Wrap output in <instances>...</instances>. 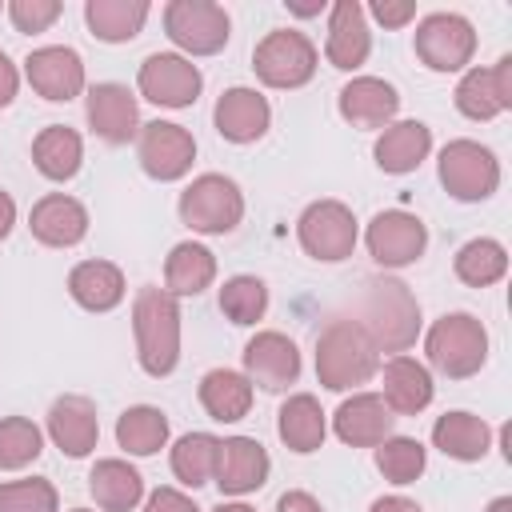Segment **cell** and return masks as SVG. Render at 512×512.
<instances>
[{"mask_svg":"<svg viewBox=\"0 0 512 512\" xmlns=\"http://www.w3.org/2000/svg\"><path fill=\"white\" fill-rule=\"evenodd\" d=\"M356 324L372 340L376 352H404L420 336V304L404 280L376 276V280H364Z\"/></svg>","mask_w":512,"mask_h":512,"instance_id":"cell-1","label":"cell"},{"mask_svg":"<svg viewBox=\"0 0 512 512\" xmlns=\"http://www.w3.org/2000/svg\"><path fill=\"white\" fill-rule=\"evenodd\" d=\"M136 356L148 376H168L180 360V308L164 288H144L132 304Z\"/></svg>","mask_w":512,"mask_h":512,"instance_id":"cell-2","label":"cell"},{"mask_svg":"<svg viewBox=\"0 0 512 512\" xmlns=\"http://www.w3.org/2000/svg\"><path fill=\"white\" fill-rule=\"evenodd\" d=\"M380 360L356 320H332L316 340V376L328 392H348L376 376Z\"/></svg>","mask_w":512,"mask_h":512,"instance_id":"cell-3","label":"cell"},{"mask_svg":"<svg viewBox=\"0 0 512 512\" xmlns=\"http://www.w3.org/2000/svg\"><path fill=\"white\" fill-rule=\"evenodd\" d=\"M428 360L448 380H468L488 360V332L472 312H448L428 328Z\"/></svg>","mask_w":512,"mask_h":512,"instance_id":"cell-4","label":"cell"},{"mask_svg":"<svg viewBox=\"0 0 512 512\" xmlns=\"http://www.w3.org/2000/svg\"><path fill=\"white\" fill-rule=\"evenodd\" d=\"M240 216H244V196H240L236 180H228L220 172H204L180 192V220L192 232L224 236L240 224Z\"/></svg>","mask_w":512,"mask_h":512,"instance_id":"cell-5","label":"cell"},{"mask_svg":"<svg viewBox=\"0 0 512 512\" xmlns=\"http://www.w3.org/2000/svg\"><path fill=\"white\" fill-rule=\"evenodd\" d=\"M296 236H300V248L312 260L336 264V260H348L352 248H356V216L340 200H316L300 212Z\"/></svg>","mask_w":512,"mask_h":512,"instance_id":"cell-6","label":"cell"},{"mask_svg":"<svg viewBox=\"0 0 512 512\" xmlns=\"http://www.w3.org/2000/svg\"><path fill=\"white\" fill-rule=\"evenodd\" d=\"M252 68L268 88H300L316 72V48H312V40L304 32L280 28V32H268L256 44Z\"/></svg>","mask_w":512,"mask_h":512,"instance_id":"cell-7","label":"cell"},{"mask_svg":"<svg viewBox=\"0 0 512 512\" xmlns=\"http://www.w3.org/2000/svg\"><path fill=\"white\" fill-rule=\"evenodd\" d=\"M440 184L456 200H488L500 184V164L476 140H448L440 148Z\"/></svg>","mask_w":512,"mask_h":512,"instance_id":"cell-8","label":"cell"},{"mask_svg":"<svg viewBox=\"0 0 512 512\" xmlns=\"http://www.w3.org/2000/svg\"><path fill=\"white\" fill-rule=\"evenodd\" d=\"M164 32L192 56H212L228 44V12L212 0H172L164 8Z\"/></svg>","mask_w":512,"mask_h":512,"instance_id":"cell-9","label":"cell"},{"mask_svg":"<svg viewBox=\"0 0 512 512\" xmlns=\"http://www.w3.org/2000/svg\"><path fill=\"white\" fill-rule=\"evenodd\" d=\"M476 52V32L456 12H432L416 24V56L432 72H460Z\"/></svg>","mask_w":512,"mask_h":512,"instance_id":"cell-10","label":"cell"},{"mask_svg":"<svg viewBox=\"0 0 512 512\" xmlns=\"http://www.w3.org/2000/svg\"><path fill=\"white\" fill-rule=\"evenodd\" d=\"M136 152H140V168L152 180H180L196 160V140L180 124L152 120V124H140Z\"/></svg>","mask_w":512,"mask_h":512,"instance_id":"cell-11","label":"cell"},{"mask_svg":"<svg viewBox=\"0 0 512 512\" xmlns=\"http://www.w3.org/2000/svg\"><path fill=\"white\" fill-rule=\"evenodd\" d=\"M144 100L152 104H164V108H188L200 88H204V76L192 60L176 56V52H152L144 64H140V76H136Z\"/></svg>","mask_w":512,"mask_h":512,"instance_id":"cell-12","label":"cell"},{"mask_svg":"<svg viewBox=\"0 0 512 512\" xmlns=\"http://www.w3.org/2000/svg\"><path fill=\"white\" fill-rule=\"evenodd\" d=\"M364 240H368V252H372L376 264H384V268H404V264L420 260V252H424V244H428V228H424L420 216L392 208V212H376V216H372Z\"/></svg>","mask_w":512,"mask_h":512,"instance_id":"cell-13","label":"cell"},{"mask_svg":"<svg viewBox=\"0 0 512 512\" xmlns=\"http://www.w3.org/2000/svg\"><path fill=\"white\" fill-rule=\"evenodd\" d=\"M24 76L28 84L44 96V100H72L84 88V60L76 48L68 44H48L28 52L24 60Z\"/></svg>","mask_w":512,"mask_h":512,"instance_id":"cell-14","label":"cell"},{"mask_svg":"<svg viewBox=\"0 0 512 512\" xmlns=\"http://www.w3.org/2000/svg\"><path fill=\"white\" fill-rule=\"evenodd\" d=\"M456 108L468 120H492L512 108V56H500L492 68H472L456 84Z\"/></svg>","mask_w":512,"mask_h":512,"instance_id":"cell-15","label":"cell"},{"mask_svg":"<svg viewBox=\"0 0 512 512\" xmlns=\"http://www.w3.org/2000/svg\"><path fill=\"white\" fill-rule=\"evenodd\" d=\"M244 368L264 392H284L300 376V352L284 332H256L244 344Z\"/></svg>","mask_w":512,"mask_h":512,"instance_id":"cell-16","label":"cell"},{"mask_svg":"<svg viewBox=\"0 0 512 512\" xmlns=\"http://www.w3.org/2000/svg\"><path fill=\"white\" fill-rule=\"evenodd\" d=\"M268 468H272V460H268L260 440L228 436V440H220V456H216V476L212 480L220 484V492L244 496V492H256L268 480Z\"/></svg>","mask_w":512,"mask_h":512,"instance_id":"cell-17","label":"cell"},{"mask_svg":"<svg viewBox=\"0 0 512 512\" xmlns=\"http://www.w3.org/2000/svg\"><path fill=\"white\" fill-rule=\"evenodd\" d=\"M48 436L64 456H72V460L88 456L96 448V440H100L96 404L88 396H60L48 408Z\"/></svg>","mask_w":512,"mask_h":512,"instance_id":"cell-18","label":"cell"},{"mask_svg":"<svg viewBox=\"0 0 512 512\" xmlns=\"http://www.w3.org/2000/svg\"><path fill=\"white\" fill-rule=\"evenodd\" d=\"M88 124L108 144H128L140 132L136 96L124 84H92L88 88Z\"/></svg>","mask_w":512,"mask_h":512,"instance_id":"cell-19","label":"cell"},{"mask_svg":"<svg viewBox=\"0 0 512 512\" xmlns=\"http://www.w3.org/2000/svg\"><path fill=\"white\" fill-rule=\"evenodd\" d=\"M392 420H396V416L388 412V404H384L376 392H356V396H348V400L332 412L336 436H340L344 444H352V448H376L380 440H388Z\"/></svg>","mask_w":512,"mask_h":512,"instance_id":"cell-20","label":"cell"},{"mask_svg":"<svg viewBox=\"0 0 512 512\" xmlns=\"http://www.w3.org/2000/svg\"><path fill=\"white\" fill-rule=\"evenodd\" d=\"M28 228L48 248H72V244H80L88 236V212H84L80 200H72L64 192H52V196L32 204Z\"/></svg>","mask_w":512,"mask_h":512,"instance_id":"cell-21","label":"cell"},{"mask_svg":"<svg viewBox=\"0 0 512 512\" xmlns=\"http://www.w3.org/2000/svg\"><path fill=\"white\" fill-rule=\"evenodd\" d=\"M216 132L232 144H252L268 132V120H272V108L268 100L256 92V88H228L220 100H216Z\"/></svg>","mask_w":512,"mask_h":512,"instance_id":"cell-22","label":"cell"},{"mask_svg":"<svg viewBox=\"0 0 512 512\" xmlns=\"http://www.w3.org/2000/svg\"><path fill=\"white\" fill-rule=\"evenodd\" d=\"M372 52V36H368V24H364V8L356 0H336L332 4V20H328V44H324V56L332 68H360Z\"/></svg>","mask_w":512,"mask_h":512,"instance_id":"cell-23","label":"cell"},{"mask_svg":"<svg viewBox=\"0 0 512 512\" xmlns=\"http://www.w3.org/2000/svg\"><path fill=\"white\" fill-rule=\"evenodd\" d=\"M400 108V96L380 76H356L340 88V116L356 128H384Z\"/></svg>","mask_w":512,"mask_h":512,"instance_id":"cell-24","label":"cell"},{"mask_svg":"<svg viewBox=\"0 0 512 512\" xmlns=\"http://www.w3.org/2000/svg\"><path fill=\"white\" fill-rule=\"evenodd\" d=\"M388 412H400V416H416L432 404V376L420 360L412 356H392L384 364V396Z\"/></svg>","mask_w":512,"mask_h":512,"instance_id":"cell-25","label":"cell"},{"mask_svg":"<svg viewBox=\"0 0 512 512\" xmlns=\"http://www.w3.org/2000/svg\"><path fill=\"white\" fill-rule=\"evenodd\" d=\"M432 148V128L420 124V120H400V124H388L380 136H376V164L392 176H404L412 168H420V160L428 156Z\"/></svg>","mask_w":512,"mask_h":512,"instance_id":"cell-26","label":"cell"},{"mask_svg":"<svg viewBox=\"0 0 512 512\" xmlns=\"http://www.w3.org/2000/svg\"><path fill=\"white\" fill-rule=\"evenodd\" d=\"M68 292L88 312H112L124 300V272L112 260H84L72 268Z\"/></svg>","mask_w":512,"mask_h":512,"instance_id":"cell-27","label":"cell"},{"mask_svg":"<svg viewBox=\"0 0 512 512\" xmlns=\"http://www.w3.org/2000/svg\"><path fill=\"white\" fill-rule=\"evenodd\" d=\"M276 432H280V440H284L292 452H300V456H304V452H316V448L324 444V436H328V420H324L320 400L308 396V392L288 396V400L280 404Z\"/></svg>","mask_w":512,"mask_h":512,"instance_id":"cell-28","label":"cell"},{"mask_svg":"<svg viewBox=\"0 0 512 512\" xmlns=\"http://www.w3.org/2000/svg\"><path fill=\"white\" fill-rule=\"evenodd\" d=\"M432 444H436L444 456L472 464V460H484V456H488V448H492V428H488L480 416H472V412H444V416L432 424Z\"/></svg>","mask_w":512,"mask_h":512,"instance_id":"cell-29","label":"cell"},{"mask_svg":"<svg viewBox=\"0 0 512 512\" xmlns=\"http://www.w3.org/2000/svg\"><path fill=\"white\" fill-rule=\"evenodd\" d=\"M216 280V256L196 244V240H184L168 252L164 260V292L168 296H200L208 284Z\"/></svg>","mask_w":512,"mask_h":512,"instance_id":"cell-30","label":"cell"},{"mask_svg":"<svg viewBox=\"0 0 512 512\" xmlns=\"http://www.w3.org/2000/svg\"><path fill=\"white\" fill-rule=\"evenodd\" d=\"M88 492L104 512H132L144 496V480L124 460H96V468L88 472Z\"/></svg>","mask_w":512,"mask_h":512,"instance_id":"cell-31","label":"cell"},{"mask_svg":"<svg viewBox=\"0 0 512 512\" xmlns=\"http://www.w3.org/2000/svg\"><path fill=\"white\" fill-rule=\"evenodd\" d=\"M200 404L220 424L244 420L248 408H252V380L240 376V372H232V368H212L200 380Z\"/></svg>","mask_w":512,"mask_h":512,"instance_id":"cell-32","label":"cell"},{"mask_svg":"<svg viewBox=\"0 0 512 512\" xmlns=\"http://www.w3.org/2000/svg\"><path fill=\"white\" fill-rule=\"evenodd\" d=\"M84 20H88L96 40L124 44V40H132L144 28L148 4L144 0H88L84 4Z\"/></svg>","mask_w":512,"mask_h":512,"instance_id":"cell-33","label":"cell"},{"mask_svg":"<svg viewBox=\"0 0 512 512\" xmlns=\"http://www.w3.org/2000/svg\"><path fill=\"white\" fill-rule=\"evenodd\" d=\"M84 160V144L72 128L64 124H48L36 140H32V164L40 168V176L48 180H72L80 172Z\"/></svg>","mask_w":512,"mask_h":512,"instance_id":"cell-34","label":"cell"},{"mask_svg":"<svg viewBox=\"0 0 512 512\" xmlns=\"http://www.w3.org/2000/svg\"><path fill=\"white\" fill-rule=\"evenodd\" d=\"M116 440L132 456H152L168 444V416L152 404H136L116 420Z\"/></svg>","mask_w":512,"mask_h":512,"instance_id":"cell-35","label":"cell"},{"mask_svg":"<svg viewBox=\"0 0 512 512\" xmlns=\"http://www.w3.org/2000/svg\"><path fill=\"white\" fill-rule=\"evenodd\" d=\"M216 456H220V440L212 432H188L172 448V472L180 484L200 488L216 476Z\"/></svg>","mask_w":512,"mask_h":512,"instance_id":"cell-36","label":"cell"},{"mask_svg":"<svg viewBox=\"0 0 512 512\" xmlns=\"http://www.w3.org/2000/svg\"><path fill=\"white\" fill-rule=\"evenodd\" d=\"M456 276L468 284V288H488V284H496L504 272H508V252H504V244L500 240H488V236H480V240H468L460 252H456Z\"/></svg>","mask_w":512,"mask_h":512,"instance_id":"cell-37","label":"cell"},{"mask_svg":"<svg viewBox=\"0 0 512 512\" xmlns=\"http://www.w3.org/2000/svg\"><path fill=\"white\" fill-rule=\"evenodd\" d=\"M424 464H428V452L412 436H388V440L376 444V468L392 484H412L424 472Z\"/></svg>","mask_w":512,"mask_h":512,"instance_id":"cell-38","label":"cell"},{"mask_svg":"<svg viewBox=\"0 0 512 512\" xmlns=\"http://www.w3.org/2000/svg\"><path fill=\"white\" fill-rule=\"evenodd\" d=\"M268 308V288L260 276H232L220 288V312L232 324H256Z\"/></svg>","mask_w":512,"mask_h":512,"instance_id":"cell-39","label":"cell"},{"mask_svg":"<svg viewBox=\"0 0 512 512\" xmlns=\"http://www.w3.org/2000/svg\"><path fill=\"white\" fill-rule=\"evenodd\" d=\"M40 448H44V436L32 420H24V416L0 420V468H8V472L24 468L40 456Z\"/></svg>","mask_w":512,"mask_h":512,"instance_id":"cell-40","label":"cell"},{"mask_svg":"<svg viewBox=\"0 0 512 512\" xmlns=\"http://www.w3.org/2000/svg\"><path fill=\"white\" fill-rule=\"evenodd\" d=\"M0 512H56V488L40 476L0 484Z\"/></svg>","mask_w":512,"mask_h":512,"instance_id":"cell-41","label":"cell"},{"mask_svg":"<svg viewBox=\"0 0 512 512\" xmlns=\"http://www.w3.org/2000/svg\"><path fill=\"white\" fill-rule=\"evenodd\" d=\"M60 0H12L8 4V16L16 24V32H44L48 24H56L60 16Z\"/></svg>","mask_w":512,"mask_h":512,"instance_id":"cell-42","label":"cell"},{"mask_svg":"<svg viewBox=\"0 0 512 512\" xmlns=\"http://www.w3.org/2000/svg\"><path fill=\"white\" fill-rule=\"evenodd\" d=\"M372 16H376L384 28H404V24L416 16V4H412V0H372Z\"/></svg>","mask_w":512,"mask_h":512,"instance_id":"cell-43","label":"cell"},{"mask_svg":"<svg viewBox=\"0 0 512 512\" xmlns=\"http://www.w3.org/2000/svg\"><path fill=\"white\" fill-rule=\"evenodd\" d=\"M144 512H200V508H196L192 496H184L180 488H156V492L148 496Z\"/></svg>","mask_w":512,"mask_h":512,"instance_id":"cell-44","label":"cell"},{"mask_svg":"<svg viewBox=\"0 0 512 512\" xmlns=\"http://www.w3.org/2000/svg\"><path fill=\"white\" fill-rule=\"evenodd\" d=\"M16 84H20V76H16V64L0 52V108H8L12 104V96H16Z\"/></svg>","mask_w":512,"mask_h":512,"instance_id":"cell-45","label":"cell"},{"mask_svg":"<svg viewBox=\"0 0 512 512\" xmlns=\"http://www.w3.org/2000/svg\"><path fill=\"white\" fill-rule=\"evenodd\" d=\"M276 512H324L308 492H284L280 500H276Z\"/></svg>","mask_w":512,"mask_h":512,"instance_id":"cell-46","label":"cell"},{"mask_svg":"<svg viewBox=\"0 0 512 512\" xmlns=\"http://www.w3.org/2000/svg\"><path fill=\"white\" fill-rule=\"evenodd\" d=\"M368 512H424L416 500H408V496H380Z\"/></svg>","mask_w":512,"mask_h":512,"instance_id":"cell-47","label":"cell"},{"mask_svg":"<svg viewBox=\"0 0 512 512\" xmlns=\"http://www.w3.org/2000/svg\"><path fill=\"white\" fill-rule=\"evenodd\" d=\"M12 224H16V204L8 192H0V240L12 232Z\"/></svg>","mask_w":512,"mask_h":512,"instance_id":"cell-48","label":"cell"},{"mask_svg":"<svg viewBox=\"0 0 512 512\" xmlns=\"http://www.w3.org/2000/svg\"><path fill=\"white\" fill-rule=\"evenodd\" d=\"M324 8V0H288V12H296V16H316Z\"/></svg>","mask_w":512,"mask_h":512,"instance_id":"cell-49","label":"cell"},{"mask_svg":"<svg viewBox=\"0 0 512 512\" xmlns=\"http://www.w3.org/2000/svg\"><path fill=\"white\" fill-rule=\"evenodd\" d=\"M488 512H512V496H496V500L488 504Z\"/></svg>","mask_w":512,"mask_h":512,"instance_id":"cell-50","label":"cell"},{"mask_svg":"<svg viewBox=\"0 0 512 512\" xmlns=\"http://www.w3.org/2000/svg\"><path fill=\"white\" fill-rule=\"evenodd\" d=\"M212 512H256V508H248V504H220V508H212Z\"/></svg>","mask_w":512,"mask_h":512,"instance_id":"cell-51","label":"cell"},{"mask_svg":"<svg viewBox=\"0 0 512 512\" xmlns=\"http://www.w3.org/2000/svg\"><path fill=\"white\" fill-rule=\"evenodd\" d=\"M72 512H88V508H72Z\"/></svg>","mask_w":512,"mask_h":512,"instance_id":"cell-52","label":"cell"}]
</instances>
